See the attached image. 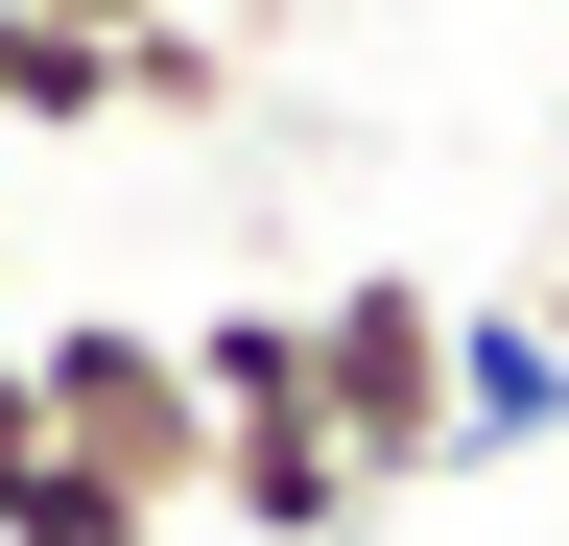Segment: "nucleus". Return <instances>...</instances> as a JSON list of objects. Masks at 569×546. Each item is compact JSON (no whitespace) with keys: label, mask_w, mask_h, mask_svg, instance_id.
I'll return each instance as SVG.
<instances>
[{"label":"nucleus","mask_w":569,"mask_h":546,"mask_svg":"<svg viewBox=\"0 0 569 546\" xmlns=\"http://www.w3.org/2000/svg\"><path fill=\"white\" fill-rule=\"evenodd\" d=\"M24 404H48V451H71V475H119L142 523H213V404H190V332L71 309V332H24Z\"/></svg>","instance_id":"1"},{"label":"nucleus","mask_w":569,"mask_h":546,"mask_svg":"<svg viewBox=\"0 0 569 546\" xmlns=\"http://www.w3.org/2000/svg\"><path fill=\"white\" fill-rule=\"evenodd\" d=\"M309 404H332V451L380 475V499H427V475H451V286H332L309 309Z\"/></svg>","instance_id":"2"},{"label":"nucleus","mask_w":569,"mask_h":546,"mask_svg":"<svg viewBox=\"0 0 569 546\" xmlns=\"http://www.w3.org/2000/svg\"><path fill=\"white\" fill-rule=\"evenodd\" d=\"M546 428H569V357H546V309H451V475L546 451Z\"/></svg>","instance_id":"3"},{"label":"nucleus","mask_w":569,"mask_h":546,"mask_svg":"<svg viewBox=\"0 0 569 546\" xmlns=\"http://www.w3.org/2000/svg\"><path fill=\"white\" fill-rule=\"evenodd\" d=\"M0 546H190V523H142L119 475H71V451H24V475H0Z\"/></svg>","instance_id":"4"},{"label":"nucleus","mask_w":569,"mask_h":546,"mask_svg":"<svg viewBox=\"0 0 569 546\" xmlns=\"http://www.w3.org/2000/svg\"><path fill=\"white\" fill-rule=\"evenodd\" d=\"M119 119H238V24H142L119 48Z\"/></svg>","instance_id":"5"},{"label":"nucleus","mask_w":569,"mask_h":546,"mask_svg":"<svg viewBox=\"0 0 569 546\" xmlns=\"http://www.w3.org/2000/svg\"><path fill=\"white\" fill-rule=\"evenodd\" d=\"M48 24H96V48H142V24H238V0H48Z\"/></svg>","instance_id":"6"},{"label":"nucleus","mask_w":569,"mask_h":546,"mask_svg":"<svg viewBox=\"0 0 569 546\" xmlns=\"http://www.w3.org/2000/svg\"><path fill=\"white\" fill-rule=\"evenodd\" d=\"M48 451V404H24V309H0V475H24Z\"/></svg>","instance_id":"7"},{"label":"nucleus","mask_w":569,"mask_h":546,"mask_svg":"<svg viewBox=\"0 0 569 546\" xmlns=\"http://www.w3.org/2000/svg\"><path fill=\"white\" fill-rule=\"evenodd\" d=\"M546 357H569V261H546Z\"/></svg>","instance_id":"8"}]
</instances>
